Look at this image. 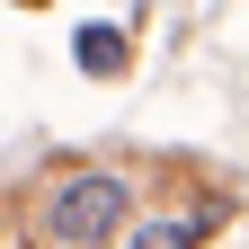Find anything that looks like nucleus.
Listing matches in <instances>:
<instances>
[{
	"label": "nucleus",
	"mask_w": 249,
	"mask_h": 249,
	"mask_svg": "<svg viewBox=\"0 0 249 249\" xmlns=\"http://www.w3.org/2000/svg\"><path fill=\"white\" fill-rule=\"evenodd\" d=\"M124 213H134V187L116 169H80L36 205V231H45V249H107Z\"/></svg>",
	"instance_id": "f257e3e1"
},
{
	"label": "nucleus",
	"mask_w": 249,
	"mask_h": 249,
	"mask_svg": "<svg viewBox=\"0 0 249 249\" xmlns=\"http://www.w3.org/2000/svg\"><path fill=\"white\" fill-rule=\"evenodd\" d=\"M213 223H223V205H196V213H160V223H134V240H124V249H205V231Z\"/></svg>",
	"instance_id": "f03ea898"
},
{
	"label": "nucleus",
	"mask_w": 249,
	"mask_h": 249,
	"mask_svg": "<svg viewBox=\"0 0 249 249\" xmlns=\"http://www.w3.org/2000/svg\"><path fill=\"white\" fill-rule=\"evenodd\" d=\"M80 71H124V36H116V27H80Z\"/></svg>",
	"instance_id": "7ed1b4c3"
},
{
	"label": "nucleus",
	"mask_w": 249,
	"mask_h": 249,
	"mask_svg": "<svg viewBox=\"0 0 249 249\" xmlns=\"http://www.w3.org/2000/svg\"><path fill=\"white\" fill-rule=\"evenodd\" d=\"M18 9H36V0H18Z\"/></svg>",
	"instance_id": "20e7f679"
}]
</instances>
